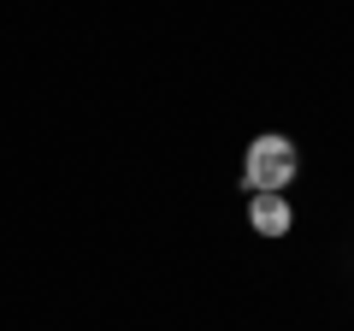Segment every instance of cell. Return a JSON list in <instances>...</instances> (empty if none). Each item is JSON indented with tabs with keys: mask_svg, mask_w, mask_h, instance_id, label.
<instances>
[{
	"mask_svg": "<svg viewBox=\"0 0 354 331\" xmlns=\"http://www.w3.org/2000/svg\"><path fill=\"white\" fill-rule=\"evenodd\" d=\"M295 166H301L295 142H283V136H260V142H248L242 178H248V190H283V184L295 178Z\"/></svg>",
	"mask_w": 354,
	"mask_h": 331,
	"instance_id": "obj_1",
	"label": "cell"
},
{
	"mask_svg": "<svg viewBox=\"0 0 354 331\" xmlns=\"http://www.w3.org/2000/svg\"><path fill=\"white\" fill-rule=\"evenodd\" d=\"M248 219H254L260 237H283V231H290V202H283L278 190H260V195H254V207H248Z\"/></svg>",
	"mask_w": 354,
	"mask_h": 331,
	"instance_id": "obj_2",
	"label": "cell"
}]
</instances>
